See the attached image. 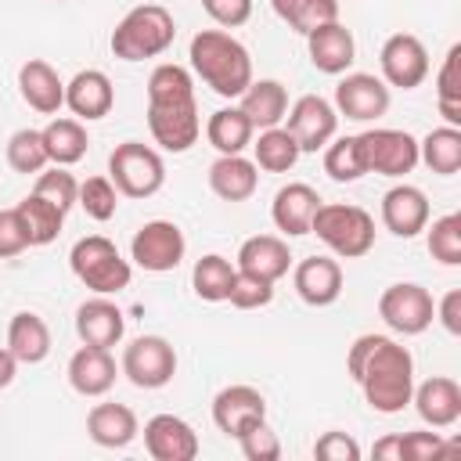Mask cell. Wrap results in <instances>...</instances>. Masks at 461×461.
Here are the masks:
<instances>
[{
	"instance_id": "4fadbf2b",
	"label": "cell",
	"mask_w": 461,
	"mask_h": 461,
	"mask_svg": "<svg viewBox=\"0 0 461 461\" xmlns=\"http://www.w3.org/2000/svg\"><path fill=\"white\" fill-rule=\"evenodd\" d=\"M285 130L295 137L299 151H321L339 130V112H335V104L328 97L303 94L285 112Z\"/></svg>"
},
{
	"instance_id": "d4e9b609",
	"label": "cell",
	"mask_w": 461,
	"mask_h": 461,
	"mask_svg": "<svg viewBox=\"0 0 461 461\" xmlns=\"http://www.w3.org/2000/svg\"><path fill=\"white\" fill-rule=\"evenodd\" d=\"M115 378H119V367H115L112 349L79 346L68 357V385L79 396H104V393H112Z\"/></svg>"
},
{
	"instance_id": "c3c4849f",
	"label": "cell",
	"mask_w": 461,
	"mask_h": 461,
	"mask_svg": "<svg viewBox=\"0 0 461 461\" xmlns=\"http://www.w3.org/2000/svg\"><path fill=\"white\" fill-rule=\"evenodd\" d=\"M313 457H321V461H360V443L349 432L331 429L313 443Z\"/></svg>"
},
{
	"instance_id": "bcb514c9",
	"label": "cell",
	"mask_w": 461,
	"mask_h": 461,
	"mask_svg": "<svg viewBox=\"0 0 461 461\" xmlns=\"http://www.w3.org/2000/svg\"><path fill=\"white\" fill-rule=\"evenodd\" d=\"M238 447H241V454H245L249 461H277V457H281V439H277V432L267 425V418L256 421L252 429H245V432L238 436Z\"/></svg>"
},
{
	"instance_id": "11a10c76",
	"label": "cell",
	"mask_w": 461,
	"mask_h": 461,
	"mask_svg": "<svg viewBox=\"0 0 461 461\" xmlns=\"http://www.w3.org/2000/svg\"><path fill=\"white\" fill-rule=\"evenodd\" d=\"M58 4H61V0H58Z\"/></svg>"
},
{
	"instance_id": "f5cc1de1",
	"label": "cell",
	"mask_w": 461,
	"mask_h": 461,
	"mask_svg": "<svg viewBox=\"0 0 461 461\" xmlns=\"http://www.w3.org/2000/svg\"><path fill=\"white\" fill-rule=\"evenodd\" d=\"M371 454H375L378 461H403V457H400V436H382V439L371 447Z\"/></svg>"
},
{
	"instance_id": "e575fe53",
	"label": "cell",
	"mask_w": 461,
	"mask_h": 461,
	"mask_svg": "<svg viewBox=\"0 0 461 461\" xmlns=\"http://www.w3.org/2000/svg\"><path fill=\"white\" fill-rule=\"evenodd\" d=\"M14 209H18L22 227H25V234H29V249L50 245V241L61 234V227H65V212H61L58 205H50L47 198H40V194H25Z\"/></svg>"
},
{
	"instance_id": "60d3db41",
	"label": "cell",
	"mask_w": 461,
	"mask_h": 461,
	"mask_svg": "<svg viewBox=\"0 0 461 461\" xmlns=\"http://www.w3.org/2000/svg\"><path fill=\"white\" fill-rule=\"evenodd\" d=\"M429 256L443 267H461V212L436 216L432 227H425Z\"/></svg>"
},
{
	"instance_id": "277c9868",
	"label": "cell",
	"mask_w": 461,
	"mask_h": 461,
	"mask_svg": "<svg viewBox=\"0 0 461 461\" xmlns=\"http://www.w3.org/2000/svg\"><path fill=\"white\" fill-rule=\"evenodd\" d=\"M310 234H317L339 259H360L375 249V216L349 202H321Z\"/></svg>"
},
{
	"instance_id": "681fc988",
	"label": "cell",
	"mask_w": 461,
	"mask_h": 461,
	"mask_svg": "<svg viewBox=\"0 0 461 461\" xmlns=\"http://www.w3.org/2000/svg\"><path fill=\"white\" fill-rule=\"evenodd\" d=\"M29 249V234L22 227L18 209H0V259L22 256Z\"/></svg>"
},
{
	"instance_id": "1f68e13d",
	"label": "cell",
	"mask_w": 461,
	"mask_h": 461,
	"mask_svg": "<svg viewBox=\"0 0 461 461\" xmlns=\"http://www.w3.org/2000/svg\"><path fill=\"white\" fill-rule=\"evenodd\" d=\"M40 133H43L50 166H76V162L86 155V144H90V140H86V126H83L79 119H68V115L50 119Z\"/></svg>"
},
{
	"instance_id": "b9f144b4",
	"label": "cell",
	"mask_w": 461,
	"mask_h": 461,
	"mask_svg": "<svg viewBox=\"0 0 461 461\" xmlns=\"http://www.w3.org/2000/svg\"><path fill=\"white\" fill-rule=\"evenodd\" d=\"M7 166L14 169V173H40V169H47L50 166V158H47V144H43V133L40 130H14L11 137H7Z\"/></svg>"
},
{
	"instance_id": "603a6c76",
	"label": "cell",
	"mask_w": 461,
	"mask_h": 461,
	"mask_svg": "<svg viewBox=\"0 0 461 461\" xmlns=\"http://www.w3.org/2000/svg\"><path fill=\"white\" fill-rule=\"evenodd\" d=\"M18 94L40 115H58L61 104H65V83H61L58 68L50 61H43V58L22 61V68H18Z\"/></svg>"
},
{
	"instance_id": "ffe728a7",
	"label": "cell",
	"mask_w": 461,
	"mask_h": 461,
	"mask_svg": "<svg viewBox=\"0 0 461 461\" xmlns=\"http://www.w3.org/2000/svg\"><path fill=\"white\" fill-rule=\"evenodd\" d=\"M292 285L306 306H331L342 295V267L331 256H306L295 263Z\"/></svg>"
},
{
	"instance_id": "816d5d0a",
	"label": "cell",
	"mask_w": 461,
	"mask_h": 461,
	"mask_svg": "<svg viewBox=\"0 0 461 461\" xmlns=\"http://www.w3.org/2000/svg\"><path fill=\"white\" fill-rule=\"evenodd\" d=\"M436 321L447 328V335H461V288H450L436 303Z\"/></svg>"
},
{
	"instance_id": "5bb4252c",
	"label": "cell",
	"mask_w": 461,
	"mask_h": 461,
	"mask_svg": "<svg viewBox=\"0 0 461 461\" xmlns=\"http://www.w3.org/2000/svg\"><path fill=\"white\" fill-rule=\"evenodd\" d=\"M148 130H151V140H155L162 151L184 155L191 144H198V133H202L198 101L148 104Z\"/></svg>"
},
{
	"instance_id": "4316f807",
	"label": "cell",
	"mask_w": 461,
	"mask_h": 461,
	"mask_svg": "<svg viewBox=\"0 0 461 461\" xmlns=\"http://www.w3.org/2000/svg\"><path fill=\"white\" fill-rule=\"evenodd\" d=\"M259 187V169L245 155H220L209 166V191L223 202H249Z\"/></svg>"
},
{
	"instance_id": "d6986e66",
	"label": "cell",
	"mask_w": 461,
	"mask_h": 461,
	"mask_svg": "<svg viewBox=\"0 0 461 461\" xmlns=\"http://www.w3.org/2000/svg\"><path fill=\"white\" fill-rule=\"evenodd\" d=\"M76 335L83 346L112 349L126 335V317L108 295H94V299L79 303V310H76Z\"/></svg>"
},
{
	"instance_id": "8992f818",
	"label": "cell",
	"mask_w": 461,
	"mask_h": 461,
	"mask_svg": "<svg viewBox=\"0 0 461 461\" xmlns=\"http://www.w3.org/2000/svg\"><path fill=\"white\" fill-rule=\"evenodd\" d=\"M108 180L126 198H151L166 184V162L162 155L144 140H122L108 155Z\"/></svg>"
},
{
	"instance_id": "ac0fdd59",
	"label": "cell",
	"mask_w": 461,
	"mask_h": 461,
	"mask_svg": "<svg viewBox=\"0 0 461 461\" xmlns=\"http://www.w3.org/2000/svg\"><path fill=\"white\" fill-rule=\"evenodd\" d=\"M115 104V86L101 68H79L68 83H65V108L79 119V122H94L104 119Z\"/></svg>"
},
{
	"instance_id": "f35d334b",
	"label": "cell",
	"mask_w": 461,
	"mask_h": 461,
	"mask_svg": "<svg viewBox=\"0 0 461 461\" xmlns=\"http://www.w3.org/2000/svg\"><path fill=\"white\" fill-rule=\"evenodd\" d=\"M461 43H454L436 72V104H439V115L447 119V126H461Z\"/></svg>"
},
{
	"instance_id": "d590c367",
	"label": "cell",
	"mask_w": 461,
	"mask_h": 461,
	"mask_svg": "<svg viewBox=\"0 0 461 461\" xmlns=\"http://www.w3.org/2000/svg\"><path fill=\"white\" fill-rule=\"evenodd\" d=\"M270 7L299 36L313 32L317 25L339 22V0H270Z\"/></svg>"
},
{
	"instance_id": "9c48e42d",
	"label": "cell",
	"mask_w": 461,
	"mask_h": 461,
	"mask_svg": "<svg viewBox=\"0 0 461 461\" xmlns=\"http://www.w3.org/2000/svg\"><path fill=\"white\" fill-rule=\"evenodd\" d=\"M187 238L173 220H148L130 241V259L148 274H169L184 263Z\"/></svg>"
},
{
	"instance_id": "7bdbcfd3",
	"label": "cell",
	"mask_w": 461,
	"mask_h": 461,
	"mask_svg": "<svg viewBox=\"0 0 461 461\" xmlns=\"http://www.w3.org/2000/svg\"><path fill=\"white\" fill-rule=\"evenodd\" d=\"M32 194H40L50 205H58L61 212H68L76 205V198H79V180L68 173V166H47V169L36 173Z\"/></svg>"
},
{
	"instance_id": "30bf717a",
	"label": "cell",
	"mask_w": 461,
	"mask_h": 461,
	"mask_svg": "<svg viewBox=\"0 0 461 461\" xmlns=\"http://www.w3.org/2000/svg\"><path fill=\"white\" fill-rule=\"evenodd\" d=\"M119 371L137 389H162L176 375V349L162 335H137L133 342H126Z\"/></svg>"
},
{
	"instance_id": "2e32d148",
	"label": "cell",
	"mask_w": 461,
	"mask_h": 461,
	"mask_svg": "<svg viewBox=\"0 0 461 461\" xmlns=\"http://www.w3.org/2000/svg\"><path fill=\"white\" fill-rule=\"evenodd\" d=\"M144 450L155 461H194L198 432L180 414H155L144 421Z\"/></svg>"
},
{
	"instance_id": "44dd1931",
	"label": "cell",
	"mask_w": 461,
	"mask_h": 461,
	"mask_svg": "<svg viewBox=\"0 0 461 461\" xmlns=\"http://www.w3.org/2000/svg\"><path fill=\"white\" fill-rule=\"evenodd\" d=\"M306 50H310L313 68L324 76H342L357 61V40L342 22H328L306 32Z\"/></svg>"
},
{
	"instance_id": "4dcf8cb0",
	"label": "cell",
	"mask_w": 461,
	"mask_h": 461,
	"mask_svg": "<svg viewBox=\"0 0 461 461\" xmlns=\"http://www.w3.org/2000/svg\"><path fill=\"white\" fill-rule=\"evenodd\" d=\"M252 137H256V130H252V122L245 119L241 108H216L205 122V140L220 155H241L252 144Z\"/></svg>"
},
{
	"instance_id": "7c38bea8",
	"label": "cell",
	"mask_w": 461,
	"mask_h": 461,
	"mask_svg": "<svg viewBox=\"0 0 461 461\" xmlns=\"http://www.w3.org/2000/svg\"><path fill=\"white\" fill-rule=\"evenodd\" d=\"M389 86L375 72H346L335 86V112L346 115L349 122H378L389 112Z\"/></svg>"
},
{
	"instance_id": "f546056e",
	"label": "cell",
	"mask_w": 461,
	"mask_h": 461,
	"mask_svg": "<svg viewBox=\"0 0 461 461\" xmlns=\"http://www.w3.org/2000/svg\"><path fill=\"white\" fill-rule=\"evenodd\" d=\"M7 349L14 353L18 364H43L50 353V328L40 313L18 310L7 324Z\"/></svg>"
},
{
	"instance_id": "6da1fadb",
	"label": "cell",
	"mask_w": 461,
	"mask_h": 461,
	"mask_svg": "<svg viewBox=\"0 0 461 461\" xmlns=\"http://www.w3.org/2000/svg\"><path fill=\"white\" fill-rule=\"evenodd\" d=\"M346 371L378 414H400L414 393V357L389 335H357L346 353Z\"/></svg>"
},
{
	"instance_id": "f1b7e54d",
	"label": "cell",
	"mask_w": 461,
	"mask_h": 461,
	"mask_svg": "<svg viewBox=\"0 0 461 461\" xmlns=\"http://www.w3.org/2000/svg\"><path fill=\"white\" fill-rule=\"evenodd\" d=\"M245 119L252 122V130H270V126H281L285 122V112H288V90L281 79H252L245 86V94L238 97Z\"/></svg>"
},
{
	"instance_id": "484cf974",
	"label": "cell",
	"mask_w": 461,
	"mask_h": 461,
	"mask_svg": "<svg viewBox=\"0 0 461 461\" xmlns=\"http://www.w3.org/2000/svg\"><path fill=\"white\" fill-rule=\"evenodd\" d=\"M137 432H140V421H137L133 407H126V403H94L86 414V436L97 447L122 450L137 439Z\"/></svg>"
},
{
	"instance_id": "ee69618b",
	"label": "cell",
	"mask_w": 461,
	"mask_h": 461,
	"mask_svg": "<svg viewBox=\"0 0 461 461\" xmlns=\"http://www.w3.org/2000/svg\"><path fill=\"white\" fill-rule=\"evenodd\" d=\"M76 205H79L90 220L104 223V220H112L115 209H119V191H115V184H112L108 176H86V180L79 184Z\"/></svg>"
},
{
	"instance_id": "7a4b0ae2",
	"label": "cell",
	"mask_w": 461,
	"mask_h": 461,
	"mask_svg": "<svg viewBox=\"0 0 461 461\" xmlns=\"http://www.w3.org/2000/svg\"><path fill=\"white\" fill-rule=\"evenodd\" d=\"M187 58H191V72L212 94H220V97L234 101L252 83V54L227 29H202V32H194L191 47H187Z\"/></svg>"
},
{
	"instance_id": "ab89813d",
	"label": "cell",
	"mask_w": 461,
	"mask_h": 461,
	"mask_svg": "<svg viewBox=\"0 0 461 461\" xmlns=\"http://www.w3.org/2000/svg\"><path fill=\"white\" fill-rule=\"evenodd\" d=\"M321 151H324V173L335 184H353V180H360L367 173L357 137H331Z\"/></svg>"
},
{
	"instance_id": "cb8c5ba5",
	"label": "cell",
	"mask_w": 461,
	"mask_h": 461,
	"mask_svg": "<svg viewBox=\"0 0 461 461\" xmlns=\"http://www.w3.org/2000/svg\"><path fill=\"white\" fill-rule=\"evenodd\" d=\"M317 205H321V194H317L310 184L295 180V184H285V187L274 194V202H270V220H274V227H277L285 238H303V234H310V223H313Z\"/></svg>"
},
{
	"instance_id": "e0dca14e",
	"label": "cell",
	"mask_w": 461,
	"mask_h": 461,
	"mask_svg": "<svg viewBox=\"0 0 461 461\" xmlns=\"http://www.w3.org/2000/svg\"><path fill=\"white\" fill-rule=\"evenodd\" d=\"M382 227L396 238H418L429 227V198L414 184H396L382 194Z\"/></svg>"
},
{
	"instance_id": "8fae6325",
	"label": "cell",
	"mask_w": 461,
	"mask_h": 461,
	"mask_svg": "<svg viewBox=\"0 0 461 461\" xmlns=\"http://www.w3.org/2000/svg\"><path fill=\"white\" fill-rule=\"evenodd\" d=\"M378 68L389 90H414L429 76V50L414 32H393L378 50Z\"/></svg>"
},
{
	"instance_id": "9a60e30c",
	"label": "cell",
	"mask_w": 461,
	"mask_h": 461,
	"mask_svg": "<svg viewBox=\"0 0 461 461\" xmlns=\"http://www.w3.org/2000/svg\"><path fill=\"white\" fill-rule=\"evenodd\" d=\"M263 418H267V400L252 385H227L212 396V421L230 439H238L245 429H252Z\"/></svg>"
},
{
	"instance_id": "7402d4cb",
	"label": "cell",
	"mask_w": 461,
	"mask_h": 461,
	"mask_svg": "<svg viewBox=\"0 0 461 461\" xmlns=\"http://www.w3.org/2000/svg\"><path fill=\"white\" fill-rule=\"evenodd\" d=\"M411 403L418 418L432 429H450L461 418V385L450 375H432L421 385H414Z\"/></svg>"
},
{
	"instance_id": "5b68a950",
	"label": "cell",
	"mask_w": 461,
	"mask_h": 461,
	"mask_svg": "<svg viewBox=\"0 0 461 461\" xmlns=\"http://www.w3.org/2000/svg\"><path fill=\"white\" fill-rule=\"evenodd\" d=\"M68 267L76 281L94 295H119L122 288H130V277H133L130 259H122L115 241H108L104 234L79 238L68 252Z\"/></svg>"
},
{
	"instance_id": "83f0119b",
	"label": "cell",
	"mask_w": 461,
	"mask_h": 461,
	"mask_svg": "<svg viewBox=\"0 0 461 461\" xmlns=\"http://www.w3.org/2000/svg\"><path fill=\"white\" fill-rule=\"evenodd\" d=\"M292 267V252H288V241L277 238V234H256V238H245L241 249H238V270H249L256 277H267V281H281Z\"/></svg>"
},
{
	"instance_id": "d6a6232c",
	"label": "cell",
	"mask_w": 461,
	"mask_h": 461,
	"mask_svg": "<svg viewBox=\"0 0 461 461\" xmlns=\"http://www.w3.org/2000/svg\"><path fill=\"white\" fill-rule=\"evenodd\" d=\"M299 144L285 126H270L259 130V137H252V162L263 173H288L299 162Z\"/></svg>"
},
{
	"instance_id": "f907efd6",
	"label": "cell",
	"mask_w": 461,
	"mask_h": 461,
	"mask_svg": "<svg viewBox=\"0 0 461 461\" xmlns=\"http://www.w3.org/2000/svg\"><path fill=\"white\" fill-rule=\"evenodd\" d=\"M202 7L220 29H238L252 18V0H202Z\"/></svg>"
},
{
	"instance_id": "db71d44e",
	"label": "cell",
	"mask_w": 461,
	"mask_h": 461,
	"mask_svg": "<svg viewBox=\"0 0 461 461\" xmlns=\"http://www.w3.org/2000/svg\"><path fill=\"white\" fill-rule=\"evenodd\" d=\"M14 375H18V360L7 346H0V389H7L14 382Z\"/></svg>"
},
{
	"instance_id": "52a82bcc",
	"label": "cell",
	"mask_w": 461,
	"mask_h": 461,
	"mask_svg": "<svg viewBox=\"0 0 461 461\" xmlns=\"http://www.w3.org/2000/svg\"><path fill=\"white\" fill-rule=\"evenodd\" d=\"M357 140H360V155H364L367 173L407 176L418 166V137H411L407 130L371 126V130L357 133Z\"/></svg>"
},
{
	"instance_id": "ba28073f",
	"label": "cell",
	"mask_w": 461,
	"mask_h": 461,
	"mask_svg": "<svg viewBox=\"0 0 461 461\" xmlns=\"http://www.w3.org/2000/svg\"><path fill=\"white\" fill-rule=\"evenodd\" d=\"M378 317L396 335H421L436 321V303L425 285L396 281L378 295Z\"/></svg>"
},
{
	"instance_id": "3957f363",
	"label": "cell",
	"mask_w": 461,
	"mask_h": 461,
	"mask_svg": "<svg viewBox=\"0 0 461 461\" xmlns=\"http://www.w3.org/2000/svg\"><path fill=\"white\" fill-rule=\"evenodd\" d=\"M176 40V22L162 4H137L133 11H126L119 18V25L112 29V54L119 61H144V58H158L173 47Z\"/></svg>"
},
{
	"instance_id": "74e56055",
	"label": "cell",
	"mask_w": 461,
	"mask_h": 461,
	"mask_svg": "<svg viewBox=\"0 0 461 461\" xmlns=\"http://www.w3.org/2000/svg\"><path fill=\"white\" fill-rule=\"evenodd\" d=\"M173 101H194V76L176 61H162L148 76V104H173Z\"/></svg>"
},
{
	"instance_id": "836d02e7",
	"label": "cell",
	"mask_w": 461,
	"mask_h": 461,
	"mask_svg": "<svg viewBox=\"0 0 461 461\" xmlns=\"http://www.w3.org/2000/svg\"><path fill=\"white\" fill-rule=\"evenodd\" d=\"M418 162H425L439 176H454L461 169V126H436L418 140Z\"/></svg>"
},
{
	"instance_id": "8d00e7d4",
	"label": "cell",
	"mask_w": 461,
	"mask_h": 461,
	"mask_svg": "<svg viewBox=\"0 0 461 461\" xmlns=\"http://www.w3.org/2000/svg\"><path fill=\"white\" fill-rule=\"evenodd\" d=\"M234 270H238V267H230V259L220 256V252L202 256V259L194 263V270H191V288H194V295H198L202 303H227Z\"/></svg>"
},
{
	"instance_id": "f6af8a7d",
	"label": "cell",
	"mask_w": 461,
	"mask_h": 461,
	"mask_svg": "<svg viewBox=\"0 0 461 461\" xmlns=\"http://www.w3.org/2000/svg\"><path fill=\"white\" fill-rule=\"evenodd\" d=\"M274 299V281L267 277H256L249 270H234V281H230V292H227V303L238 306V310H259Z\"/></svg>"
},
{
	"instance_id": "7dc6e473",
	"label": "cell",
	"mask_w": 461,
	"mask_h": 461,
	"mask_svg": "<svg viewBox=\"0 0 461 461\" xmlns=\"http://www.w3.org/2000/svg\"><path fill=\"white\" fill-rule=\"evenodd\" d=\"M450 447L443 443L439 432H400V457L403 461H432V457H443Z\"/></svg>"
}]
</instances>
